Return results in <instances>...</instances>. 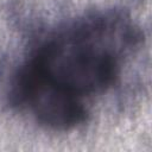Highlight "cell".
<instances>
[{
    "label": "cell",
    "mask_w": 152,
    "mask_h": 152,
    "mask_svg": "<svg viewBox=\"0 0 152 152\" xmlns=\"http://www.w3.org/2000/svg\"><path fill=\"white\" fill-rule=\"evenodd\" d=\"M138 28L116 12L77 19L42 42L18 70L12 100L37 122L69 129L87 119V100L106 93L138 45Z\"/></svg>",
    "instance_id": "obj_1"
}]
</instances>
